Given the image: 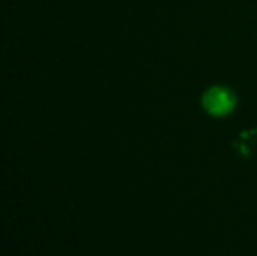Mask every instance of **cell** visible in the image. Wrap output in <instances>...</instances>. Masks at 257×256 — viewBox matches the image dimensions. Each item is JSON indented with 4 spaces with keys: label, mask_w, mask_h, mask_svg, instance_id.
Wrapping results in <instances>:
<instances>
[{
    "label": "cell",
    "mask_w": 257,
    "mask_h": 256,
    "mask_svg": "<svg viewBox=\"0 0 257 256\" xmlns=\"http://www.w3.org/2000/svg\"><path fill=\"white\" fill-rule=\"evenodd\" d=\"M235 98L225 88H211L203 95V107L212 115H225L232 110Z\"/></svg>",
    "instance_id": "1"
}]
</instances>
